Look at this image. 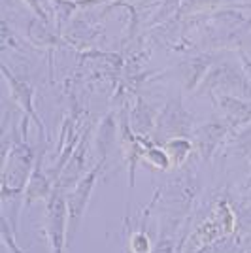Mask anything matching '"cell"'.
I'll return each mask as SVG.
<instances>
[{
    "label": "cell",
    "mask_w": 251,
    "mask_h": 253,
    "mask_svg": "<svg viewBox=\"0 0 251 253\" xmlns=\"http://www.w3.org/2000/svg\"><path fill=\"white\" fill-rule=\"evenodd\" d=\"M45 231L49 236L53 253H63L64 250V236H68V204L63 201V197L55 195L45 215Z\"/></svg>",
    "instance_id": "obj_1"
},
{
    "label": "cell",
    "mask_w": 251,
    "mask_h": 253,
    "mask_svg": "<svg viewBox=\"0 0 251 253\" xmlns=\"http://www.w3.org/2000/svg\"><path fill=\"white\" fill-rule=\"evenodd\" d=\"M94 183V174H91L89 178H85L84 181H80V185L74 189V193L68 197V238H72V234L78 231V225L82 221L87 202L91 197V189Z\"/></svg>",
    "instance_id": "obj_2"
},
{
    "label": "cell",
    "mask_w": 251,
    "mask_h": 253,
    "mask_svg": "<svg viewBox=\"0 0 251 253\" xmlns=\"http://www.w3.org/2000/svg\"><path fill=\"white\" fill-rule=\"evenodd\" d=\"M130 248L134 250V253H149L151 242H149V238H147L144 232H138V234L132 236V240H130Z\"/></svg>",
    "instance_id": "obj_3"
}]
</instances>
